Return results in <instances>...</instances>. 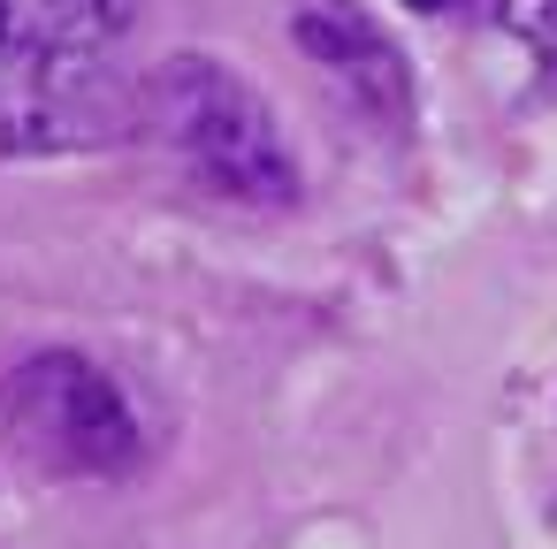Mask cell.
<instances>
[{"mask_svg":"<svg viewBox=\"0 0 557 549\" xmlns=\"http://www.w3.org/2000/svg\"><path fill=\"white\" fill-rule=\"evenodd\" d=\"M131 108V0H0V153L108 146Z\"/></svg>","mask_w":557,"mask_h":549,"instance_id":"1","label":"cell"},{"mask_svg":"<svg viewBox=\"0 0 557 549\" xmlns=\"http://www.w3.org/2000/svg\"><path fill=\"white\" fill-rule=\"evenodd\" d=\"M153 115L199 191H214L230 207H290L298 199V161H290L268 100L245 77H230L222 62L176 54L153 77Z\"/></svg>","mask_w":557,"mask_h":549,"instance_id":"2","label":"cell"},{"mask_svg":"<svg viewBox=\"0 0 557 549\" xmlns=\"http://www.w3.org/2000/svg\"><path fill=\"white\" fill-rule=\"evenodd\" d=\"M0 420H9V435L54 473L123 481L146 458L138 404L85 351H32L24 366H9V382H0Z\"/></svg>","mask_w":557,"mask_h":549,"instance_id":"3","label":"cell"},{"mask_svg":"<svg viewBox=\"0 0 557 549\" xmlns=\"http://www.w3.org/2000/svg\"><path fill=\"white\" fill-rule=\"evenodd\" d=\"M290 39H298L306 62H313L359 115H374L382 130H397V123L412 115V77H405L389 32H382L374 16H359L351 0H298V9H290Z\"/></svg>","mask_w":557,"mask_h":549,"instance_id":"4","label":"cell"},{"mask_svg":"<svg viewBox=\"0 0 557 549\" xmlns=\"http://www.w3.org/2000/svg\"><path fill=\"white\" fill-rule=\"evenodd\" d=\"M496 9V24L534 54V70L557 85V0H488Z\"/></svg>","mask_w":557,"mask_h":549,"instance_id":"5","label":"cell"}]
</instances>
